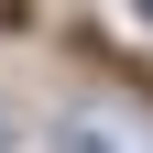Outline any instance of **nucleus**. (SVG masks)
Listing matches in <instances>:
<instances>
[{
	"label": "nucleus",
	"mask_w": 153,
	"mask_h": 153,
	"mask_svg": "<svg viewBox=\"0 0 153 153\" xmlns=\"http://www.w3.org/2000/svg\"><path fill=\"white\" fill-rule=\"evenodd\" d=\"M142 22H153V0H142Z\"/></svg>",
	"instance_id": "obj_1"
}]
</instances>
